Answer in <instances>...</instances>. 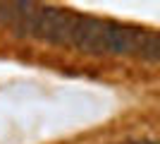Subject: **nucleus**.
Segmentation results:
<instances>
[{
  "label": "nucleus",
  "instance_id": "f257e3e1",
  "mask_svg": "<svg viewBox=\"0 0 160 144\" xmlns=\"http://www.w3.org/2000/svg\"><path fill=\"white\" fill-rule=\"evenodd\" d=\"M134 55H139V58H143V60H148V62H158L160 60V39H158V34L143 31V36H141V41H139V46H136V51H134Z\"/></svg>",
  "mask_w": 160,
  "mask_h": 144
},
{
  "label": "nucleus",
  "instance_id": "f03ea898",
  "mask_svg": "<svg viewBox=\"0 0 160 144\" xmlns=\"http://www.w3.org/2000/svg\"><path fill=\"white\" fill-rule=\"evenodd\" d=\"M132 144H155L153 139H139V142H132Z\"/></svg>",
  "mask_w": 160,
  "mask_h": 144
}]
</instances>
